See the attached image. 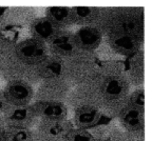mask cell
I'll return each instance as SVG.
<instances>
[{
    "label": "cell",
    "instance_id": "cell-1",
    "mask_svg": "<svg viewBox=\"0 0 152 141\" xmlns=\"http://www.w3.org/2000/svg\"><path fill=\"white\" fill-rule=\"evenodd\" d=\"M130 91L125 64L108 60L99 62L85 82L72 89L66 103L69 108L88 104L99 110L106 117H116L126 104Z\"/></svg>",
    "mask_w": 152,
    "mask_h": 141
},
{
    "label": "cell",
    "instance_id": "cell-2",
    "mask_svg": "<svg viewBox=\"0 0 152 141\" xmlns=\"http://www.w3.org/2000/svg\"><path fill=\"white\" fill-rule=\"evenodd\" d=\"M102 35L131 34L144 38V9L140 7H102L96 25Z\"/></svg>",
    "mask_w": 152,
    "mask_h": 141
},
{
    "label": "cell",
    "instance_id": "cell-3",
    "mask_svg": "<svg viewBox=\"0 0 152 141\" xmlns=\"http://www.w3.org/2000/svg\"><path fill=\"white\" fill-rule=\"evenodd\" d=\"M49 56L50 53L45 43L28 37L17 41L13 52L5 60H10L28 70L36 72L37 66Z\"/></svg>",
    "mask_w": 152,
    "mask_h": 141
},
{
    "label": "cell",
    "instance_id": "cell-4",
    "mask_svg": "<svg viewBox=\"0 0 152 141\" xmlns=\"http://www.w3.org/2000/svg\"><path fill=\"white\" fill-rule=\"evenodd\" d=\"M99 61L95 53L78 51L75 55L64 60V78L73 87L78 86L92 75Z\"/></svg>",
    "mask_w": 152,
    "mask_h": 141
},
{
    "label": "cell",
    "instance_id": "cell-5",
    "mask_svg": "<svg viewBox=\"0 0 152 141\" xmlns=\"http://www.w3.org/2000/svg\"><path fill=\"white\" fill-rule=\"evenodd\" d=\"M72 86L64 78L42 80L35 91L34 101L37 102H64L71 93Z\"/></svg>",
    "mask_w": 152,
    "mask_h": 141
},
{
    "label": "cell",
    "instance_id": "cell-6",
    "mask_svg": "<svg viewBox=\"0 0 152 141\" xmlns=\"http://www.w3.org/2000/svg\"><path fill=\"white\" fill-rule=\"evenodd\" d=\"M74 125L70 118L60 120L39 119L35 126L38 141H64Z\"/></svg>",
    "mask_w": 152,
    "mask_h": 141
},
{
    "label": "cell",
    "instance_id": "cell-7",
    "mask_svg": "<svg viewBox=\"0 0 152 141\" xmlns=\"http://www.w3.org/2000/svg\"><path fill=\"white\" fill-rule=\"evenodd\" d=\"M38 118L33 104L22 106H11L2 114L3 125L16 129H34Z\"/></svg>",
    "mask_w": 152,
    "mask_h": 141
},
{
    "label": "cell",
    "instance_id": "cell-8",
    "mask_svg": "<svg viewBox=\"0 0 152 141\" xmlns=\"http://www.w3.org/2000/svg\"><path fill=\"white\" fill-rule=\"evenodd\" d=\"M2 92L11 106L28 105L34 102V85L24 80H9Z\"/></svg>",
    "mask_w": 152,
    "mask_h": 141
},
{
    "label": "cell",
    "instance_id": "cell-9",
    "mask_svg": "<svg viewBox=\"0 0 152 141\" xmlns=\"http://www.w3.org/2000/svg\"><path fill=\"white\" fill-rule=\"evenodd\" d=\"M107 44L114 53L123 57L133 56L134 54L142 51L144 38L137 37L131 34H112L104 36Z\"/></svg>",
    "mask_w": 152,
    "mask_h": 141
},
{
    "label": "cell",
    "instance_id": "cell-10",
    "mask_svg": "<svg viewBox=\"0 0 152 141\" xmlns=\"http://www.w3.org/2000/svg\"><path fill=\"white\" fill-rule=\"evenodd\" d=\"M116 118L124 132L145 138V110L125 104Z\"/></svg>",
    "mask_w": 152,
    "mask_h": 141
},
{
    "label": "cell",
    "instance_id": "cell-11",
    "mask_svg": "<svg viewBox=\"0 0 152 141\" xmlns=\"http://www.w3.org/2000/svg\"><path fill=\"white\" fill-rule=\"evenodd\" d=\"M51 56L64 59L75 55L79 49L76 44L74 33L70 30H62L47 43Z\"/></svg>",
    "mask_w": 152,
    "mask_h": 141
},
{
    "label": "cell",
    "instance_id": "cell-12",
    "mask_svg": "<svg viewBox=\"0 0 152 141\" xmlns=\"http://www.w3.org/2000/svg\"><path fill=\"white\" fill-rule=\"evenodd\" d=\"M72 110L73 116L70 120L76 129L91 131L99 125L104 117H106L99 110L88 104H79L72 108Z\"/></svg>",
    "mask_w": 152,
    "mask_h": 141
},
{
    "label": "cell",
    "instance_id": "cell-13",
    "mask_svg": "<svg viewBox=\"0 0 152 141\" xmlns=\"http://www.w3.org/2000/svg\"><path fill=\"white\" fill-rule=\"evenodd\" d=\"M74 33L76 44L79 51L95 53L104 41V35L97 26H80Z\"/></svg>",
    "mask_w": 152,
    "mask_h": 141
},
{
    "label": "cell",
    "instance_id": "cell-14",
    "mask_svg": "<svg viewBox=\"0 0 152 141\" xmlns=\"http://www.w3.org/2000/svg\"><path fill=\"white\" fill-rule=\"evenodd\" d=\"M28 31H30V35H31L30 37L47 44L51 39H53L62 30H60L58 26L55 25L50 19L43 16L33 19L31 23L28 24Z\"/></svg>",
    "mask_w": 152,
    "mask_h": 141
},
{
    "label": "cell",
    "instance_id": "cell-15",
    "mask_svg": "<svg viewBox=\"0 0 152 141\" xmlns=\"http://www.w3.org/2000/svg\"><path fill=\"white\" fill-rule=\"evenodd\" d=\"M32 104L39 119L60 120L69 118L70 108L64 102L34 101Z\"/></svg>",
    "mask_w": 152,
    "mask_h": 141
},
{
    "label": "cell",
    "instance_id": "cell-16",
    "mask_svg": "<svg viewBox=\"0 0 152 141\" xmlns=\"http://www.w3.org/2000/svg\"><path fill=\"white\" fill-rule=\"evenodd\" d=\"M71 19L73 25L92 26L96 25L99 19L102 7H72Z\"/></svg>",
    "mask_w": 152,
    "mask_h": 141
},
{
    "label": "cell",
    "instance_id": "cell-17",
    "mask_svg": "<svg viewBox=\"0 0 152 141\" xmlns=\"http://www.w3.org/2000/svg\"><path fill=\"white\" fill-rule=\"evenodd\" d=\"M125 73L131 87H142L144 83V52L140 51L129 57V61L125 64Z\"/></svg>",
    "mask_w": 152,
    "mask_h": 141
},
{
    "label": "cell",
    "instance_id": "cell-18",
    "mask_svg": "<svg viewBox=\"0 0 152 141\" xmlns=\"http://www.w3.org/2000/svg\"><path fill=\"white\" fill-rule=\"evenodd\" d=\"M36 74L39 82L53 78H64V60L50 55L37 66Z\"/></svg>",
    "mask_w": 152,
    "mask_h": 141
},
{
    "label": "cell",
    "instance_id": "cell-19",
    "mask_svg": "<svg viewBox=\"0 0 152 141\" xmlns=\"http://www.w3.org/2000/svg\"><path fill=\"white\" fill-rule=\"evenodd\" d=\"M34 15H35L34 11L28 7H14V9H9V12L3 21L9 28L17 30L19 26L26 25V22L28 24L31 23L32 20L36 18Z\"/></svg>",
    "mask_w": 152,
    "mask_h": 141
},
{
    "label": "cell",
    "instance_id": "cell-20",
    "mask_svg": "<svg viewBox=\"0 0 152 141\" xmlns=\"http://www.w3.org/2000/svg\"><path fill=\"white\" fill-rule=\"evenodd\" d=\"M16 30L5 25L4 21H0V63L11 55L17 43Z\"/></svg>",
    "mask_w": 152,
    "mask_h": 141
},
{
    "label": "cell",
    "instance_id": "cell-21",
    "mask_svg": "<svg viewBox=\"0 0 152 141\" xmlns=\"http://www.w3.org/2000/svg\"><path fill=\"white\" fill-rule=\"evenodd\" d=\"M45 17L57 25L60 30H69L73 25L71 11L68 7H49L45 11Z\"/></svg>",
    "mask_w": 152,
    "mask_h": 141
},
{
    "label": "cell",
    "instance_id": "cell-22",
    "mask_svg": "<svg viewBox=\"0 0 152 141\" xmlns=\"http://www.w3.org/2000/svg\"><path fill=\"white\" fill-rule=\"evenodd\" d=\"M5 141H38L34 129H16L4 126Z\"/></svg>",
    "mask_w": 152,
    "mask_h": 141
},
{
    "label": "cell",
    "instance_id": "cell-23",
    "mask_svg": "<svg viewBox=\"0 0 152 141\" xmlns=\"http://www.w3.org/2000/svg\"><path fill=\"white\" fill-rule=\"evenodd\" d=\"M126 104L134 106L136 108L145 110V95L142 87H135L133 91H130L127 97Z\"/></svg>",
    "mask_w": 152,
    "mask_h": 141
},
{
    "label": "cell",
    "instance_id": "cell-24",
    "mask_svg": "<svg viewBox=\"0 0 152 141\" xmlns=\"http://www.w3.org/2000/svg\"><path fill=\"white\" fill-rule=\"evenodd\" d=\"M66 141H97V136L88 129L74 127L68 135Z\"/></svg>",
    "mask_w": 152,
    "mask_h": 141
},
{
    "label": "cell",
    "instance_id": "cell-25",
    "mask_svg": "<svg viewBox=\"0 0 152 141\" xmlns=\"http://www.w3.org/2000/svg\"><path fill=\"white\" fill-rule=\"evenodd\" d=\"M108 141H145V138L128 134L124 131H115L107 136Z\"/></svg>",
    "mask_w": 152,
    "mask_h": 141
},
{
    "label": "cell",
    "instance_id": "cell-26",
    "mask_svg": "<svg viewBox=\"0 0 152 141\" xmlns=\"http://www.w3.org/2000/svg\"><path fill=\"white\" fill-rule=\"evenodd\" d=\"M9 108H10L9 102H7V99H5L2 89H0V115H2Z\"/></svg>",
    "mask_w": 152,
    "mask_h": 141
},
{
    "label": "cell",
    "instance_id": "cell-27",
    "mask_svg": "<svg viewBox=\"0 0 152 141\" xmlns=\"http://www.w3.org/2000/svg\"><path fill=\"white\" fill-rule=\"evenodd\" d=\"M9 9L10 7H0V21H3L7 16V12H9Z\"/></svg>",
    "mask_w": 152,
    "mask_h": 141
},
{
    "label": "cell",
    "instance_id": "cell-28",
    "mask_svg": "<svg viewBox=\"0 0 152 141\" xmlns=\"http://www.w3.org/2000/svg\"><path fill=\"white\" fill-rule=\"evenodd\" d=\"M0 141H5L4 125H2V124H0Z\"/></svg>",
    "mask_w": 152,
    "mask_h": 141
},
{
    "label": "cell",
    "instance_id": "cell-29",
    "mask_svg": "<svg viewBox=\"0 0 152 141\" xmlns=\"http://www.w3.org/2000/svg\"><path fill=\"white\" fill-rule=\"evenodd\" d=\"M97 141H108L107 136L106 137H97Z\"/></svg>",
    "mask_w": 152,
    "mask_h": 141
},
{
    "label": "cell",
    "instance_id": "cell-30",
    "mask_svg": "<svg viewBox=\"0 0 152 141\" xmlns=\"http://www.w3.org/2000/svg\"><path fill=\"white\" fill-rule=\"evenodd\" d=\"M1 74H2V64L0 63V76H1Z\"/></svg>",
    "mask_w": 152,
    "mask_h": 141
},
{
    "label": "cell",
    "instance_id": "cell-31",
    "mask_svg": "<svg viewBox=\"0 0 152 141\" xmlns=\"http://www.w3.org/2000/svg\"><path fill=\"white\" fill-rule=\"evenodd\" d=\"M64 141H66V140H64Z\"/></svg>",
    "mask_w": 152,
    "mask_h": 141
}]
</instances>
